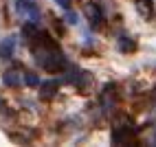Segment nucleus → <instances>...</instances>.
Instances as JSON below:
<instances>
[{
    "label": "nucleus",
    "mask_w": 156,
    "mask_h": 147,
    "mask_svg": "<svg viewBox=\"0 0 156 147\" xmlns=\"http://www.w3.org/2000/svg\"><path fill=\"white\" fill-rule=\"evenodd\" d=\"M16 48V37H5L0 42V59H9Z\"/></svg>",
    "instance_id": "1"
},
{
    "label": "nucleus",
    "mask_w": 156,
    "mask_h": 147,
    "mask_svg": "<svg viewBox=\"0 0 156 147\" xmlns=\"http://www.w3.org/2000/svg\"><path fill=\"white\" fill-rule=\"evenodd\" d=\"M84 13H86V18L90 20L92 24H99L101 18H103V16H101V9H99L95 2H88V5L84 7Z\"/></svg>",
    "instance_id": "2"
},
{
    "label": "nucleus",
    "mask_w": 156,
    "mask_h": 147,
    "mask_svg": "<svg viewBox=\"0 0 156 147\" xmlns=\"http://www.w3.org/2000/svg\"><path fill=\"white\" fill-rule=\"evenodd\" d=\"M57 88H59V83H57V81H44L42 86H40V97H42V99H51V97H55Z\"/></svg>",
    "instance_id": "3"
},
{
    "label": "nucleus",
    "mask_w": 156,
    "mask_h": 147,
    "mask_svg": "<svg viewBox=\"0 0 156 147\" xmlns=\"http://www.w3.org/2000/svg\"><path fill=\"white\" fill-rule=\"evenodd\" d=\"M2 79H5V83H7V86H9V88H18V86H20V83H22V81H24V77H22V75H20V72H18V70H7Z\"/></svg>",
    "instance_id": "4"
},
{
    "label": "nucleus",
    "mask_w": 156,
    "mask_h": 147,
    "mask_svg": "<svg viewBox=\"0 0 156 147\" xmlns=\"http://www.w3.org/2000/svg\"><path fill=\"white\" fill-rule=\"evenodd\" d=\"M128 141H130V132L126 128H117V130L112 132V143L121 145V143H128Z\"/></svg>",
    "instance_id": "5"
},
{
    "label": "nucleus",
    "mask_w": 156,
    "mask_h": 147,
    "mask_svg": "<svg viewBox=\"0 0 156 147\" xmlns=\"http://www.w3.org/2000/svg\"><path fill=\"white\" fill-rule=\"evenodd\" d=\"M24 83H27V86H37L40 79H37V75H33V72H27V75H24Z\"/></svg>",
    "instance_id": "6"
},
{
    "label": "nucleus",
    "mask_w": 156,
    "mask_h": 147,
    "mask_svg": "<svg viewBox=\"0 0 156 147\" xmlns=\"http://www.w3.org/2000/svg\"><path fill=\"white\" fill-rule=\"evenodd\" d=\"M139 9H141V13H150L152 11V0H139Z\"/></svg>",
    "instance_id": "7"
},
{
    "label": "nucleus",
    "mask_w": 156,
    "mask_h": 147,
    "mask_svg": "<svg viewBox=\"0 0 156 147\" xmlns=\"http://www.w3.org/2000/svg\"><path fill=\"white\" fill-rule=\"evenodd\" d=\"M119 46H121V51H132L134 48V42H121Z\"/></svg>",
    "instance_id": "8"
},
{
    "label": "nucleus",
    "mask_w": 156,
    "mask_h": 147,
    "mask_svg": "<svg viewBox=\"0 0 156 147\" xmlns=\"http://www.w3.org/2000/svg\"><path fill=\"white\" fill-rule=\"evenodd\" d=\"M55 2H57L62 9H70V0H55Z\"/></svg>",
    "instance_id": "9"
}]
</instances>
